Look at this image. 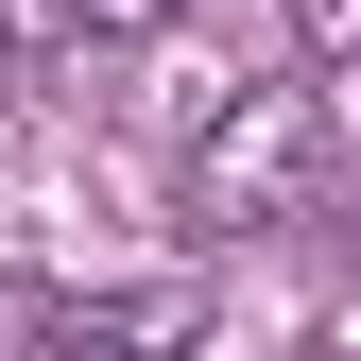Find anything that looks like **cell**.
<instances>
[{"instance_id": "7a4b0ae2", "label": "cell", "mask_w": 361, "mask_h": 361, "mask_svg": "<svg viewBox=\"0 0 361 361\" xmlns=\"http://www.w3.org/2000/svg\"><path fill=\"white\" fill-rule=\"evenodd\" d=\"M207 344V276H121L52 310V361H190Z\"/></svg>"}, {"instance_id": "3957f363", "label": "cell", "mask_w": 361, "mask_h": 361, "mask_svg": "<svg viewBox=\"0 0 361 361\" xmlns=\"http://www.w3.org/2000/svg\"><path fill=\"white\" fill-rule=\"evenodd\" d=\"M293 52L310 69H361V0H293Z\"/></svg>"}, {"instance_id": "277c9868", "label": "cell", "mask_w": 361, "mask_h": 361, "mask_svg": "<svg viewBox=\"0 0 361 361\" xmlns=\"http://www.w3.org/2000/svg\"><path fill=\"white\" fill-rule=\"evenodd\" d=\"M86 35H172V0H69Z\"/></svg>"}, {"instance_id": "5b68a950", "label": "cell", "mask_w": 361, "mask_h": 361, "mask_svg": "<svg viewBox=\"0 0 361 361\" xmlns=\"http://www.w3.org/2000/svg\"><path fill=\"white\" fill-rule=\"evenodd\" d=\"M293 361H361V327H327V344H293Z\"/></svg>"}, {"instance_id": "6da1fadb", "label": "cell", "mask_w": 361, "mask_h": 361, "mask_svg": "<svg viewBox=\"0 0 361 361\" xmlns=\"http://www.w3.org/2000/svg\"><path fill=\"white\" fill-rule=\"evenodd\" d=\"M327 190H344L327 86H241V104L190 138V224L207 241H293V224H327Z\"/></svg>"}]
</instances>
